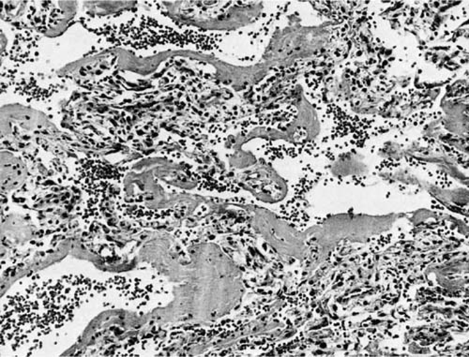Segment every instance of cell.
Instances as JSON below:
<instances>
[{"mask_svg": "<svg viewBox=\"0 0 469 357\" xmlns=\"http://www.w3.org/2000/svg\"><path fill=\"white\" fill-rule=\"evenodd\" d=\"M136 2H84V10L86 9L87 15L94 17H105V16L119 15L127 12Z\"/></svg>", "mask_w": 469, "mask_h": 357, "instance_id": "obj_1", "label": "cell"}]
</instances>
